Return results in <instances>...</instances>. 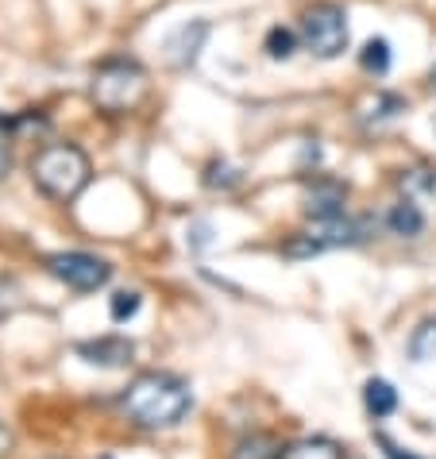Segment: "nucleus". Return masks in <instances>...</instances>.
<instances>
[{"label":"nucleus","mask_w":436,"mask_h":459,"mask_svg":"<svg viewBox=\"0 0 436 459\" xmlns=\"http://www.w3.org/2000/svg\"><path fill=\"white\" fill-rule=\"evenodd\" d=\"M120 410L139 429H151V432L174 429L194 410V390H189V382L182 375L144 371L127 382V390L120 394Z\"/></svg>","instance_id":"1"},{"label":"nucleus","mask_w":436,"mask_h":459,"mask_svg":"<svg viewBox=\"0 0 436 459\" xmlns=\"http://www.w3.org/2000/svg\"><path fill=\"white\" fill-rule=\"evenodd\" d=\"M147 93H151V74L139 58L109 55L89 74V100L105 117H127V112L144 105Z\"/></svg>","instance_id":"2"},{"label":"nucleus","mask_w":436,"mask_h":459,"mask_svg":"<svg viewBox=\"0 0 436 459\" xmlns=\"http://www.w3.org/2000/svg\"><path fill=\"white\" fill-rule=\"evenodd\" d=\"M93 178V162L78 143H47L35 151L31 159V186L39 189L47 201H58V205H70V201L82 197V189Z\"/></svg>","instance_id":"3"},{"label":"nucleus","mask_w":436,"mask_h":459,"mask_svg":"<svg viewBox=\"0 0 436 459\" xmlns=\"http://www.w3.org/2000/svg\"><path fill=\"white\" fill-rule=\"evenodd\" d=\"M301 47L310 50L320 62H336L344 50L352 47V23H348V8L336 4V0H317L301 12L298 23Z\"/></svg>","instance_id":"4"},{"label":"nucleus","mask_w":436,"mask_h":459,"mask_svg":"<svg viewBox=\"0 0 436 459\" xmlns=\"http://www.w3.org/2000/svg\"><path fill=\"white\" fill-rule=\"evenodd\" d=\"M371 239V221H355V216H336V221H325L317 224L313 232H301V236H290L286 244L278 247L282 259L290 263H301V259H313V255H325V251H336V247H359Z\"/></svg>","instance_id":"5"},{"label":"nucleus","mask_w":436,"mask_h":459,"mask_svg":"<svg viewBox=\"0 0 436 459\" xmlns=\"http://www.w3.org/2000/svg\"><path fill=\"white\" fill-rule=\"evenodd\" d=\"M47 274L58 278L66 290H78V293H97L112 282V263L97 259L89 251H55L43 259Z\"/></svg>","instance_id":"6"},{"label":"nucleus","mask_w":436,"mask_h":459,"mask_svg":"<svg viewBox=\"0 0 436 459\" xmlns=\"http://www.w3.org/2000/svg\"><path fill=\"white\" fill-rule=\"evenodd\" d=\"M344 212H348V182L332 174H313L310 189H305V216H313V224H325Z\"/></svg>","instance_id":"7"},{"label":"nucleus","mask_w":436,"mask_h":459,"mask_svg":"<svg viewBox=\"0 0 436 459\" xmlns=\"http://www.w3.org/2000/svg\"><path fill=\"white\" fill-rule=\"evenodd\" d=\"M209 20H186V23H178V28L166 35V62H170L174 70H189V66H197V58H201V50L205 43H209Z\"/></svg>","instance_id":"8"},{"label":"nucleus","mask_w":436,"mask_h":459,"mask_svg":"<svg viewBox=\"0 0 436 459\" xmlns=\"http://www.w3.org/2000/svg\"><path fill=\"white\" fill-rule=\"evenodd\" d=\"M74 355L89 367H105V371H117L135 359V343L127 336H97V340H82L74 343Z\"/></svg>","instance_id":"9"},{"label":"nucleus","mask_w":436,"mask_h":459,"mask_svg":"<svg viewBox=\"0 0 436 459\" xmlns=\"http://www.w3.org/2000/svg\"><path fill=\"white\" fill-rule=\"evenodd\" d=\"M397 189H402V197L417 201V205H436V167H405L397 174Z\"/></svg>","instance_id":"10"},{"label":"nucleus","mask_w":436,"mask_h":459,"mask_svg":"<svg viewBox=\"0 0 436 459\" xmlns=\"http://www.w3.org/2000/svg\"><path fill=\"white\" fill-rule=\"evenodd\" d=\"M387 228H390V236H397V239H417L421 232H425V212H421L417 201L402 197L397 205L387 209Z\"/></svg>","instance_id":"11"},{"label":"nucleus","mask_w":436,"mask_h":459,"mask_svg":"<svg viewBox=\"0 0 436 459\" xmlns=\"http://www.w3.org/2000/svg\"><path fill=\"white\" fill-rule=\"evenodd\" d=\"M282 459H348V452H344V444L332 440V437H301V440L286 444Z\"/></svg>","instance_id":"12"},{"label":"nucleus","mask_w":436,"mask_h":459,"mask_svg":"<svg viewBox=\"0 0 436 459\" xmlns=\"http://www.w3.org/2000/svg\"><path fill=\"white\" fill-rule=\"evenodd\" d=\"M282 452H286V444L271 432H248V437L236 440L232 459H282Z\"/></svg>","instance_id":"13"},{"label":"nucleus","mask_w":436,"mask_h":459,"mask_svg":"<svg viewBox=\"0 0 436 459\" xmlns=\"http://www.w3.org/2000/svg\"><path fill=\"white\" fill-rule=\"evenodd\" d=\"M409 108V100L402 97V93H390V89H382V93H375V100L363 108V124L371 127V124H390V120H397L402 112Z\"/></svg>","instance_id":"14"},{"label":"nucleus","mask_w":436,"mask_h":459,"mask_svg":"<svg viewBox=\"0 0 436 459\" xmlns=\"http://www.w3.org/2000/svg\"><path fill=\"white\" fill-rule=\"evenodd\" d=\"M363 405H367V413L382 420V417H390L397 410V390L390 386L387 378H367V386H363Z\"/></svg>","instance_id":"15"},{"label":"nucleus","mask_w":436,"mask_h":459,"mask_svg":"<svg viewBox=\"0 0 436 459\" xmlns=\"http://www.w3.org/2000/svg\"><path fill=\"white\" fill-rule=\"evenodd\" d=\"M298 47H301V35L293 28H282V23H275V28L263 35V50L271 62H290L298 55Z\"/></svg>","instance_id":"16"},{"label":"nucleus","mask_w":436,"mask_h":459,"mask_svg":"<svg viewBox=\"0 0 436 459\" xmlns=\"http://www.w3.org/2000/svg\"><path fill=\"white\" fill-rule=\"evenodd\" d=\"M359 66H363L367 74H375V78H387L390 66H394L390 39H382V35H375V39H367V43H363V50H359Z\"/></svg>","instance_id":"17"},{"label":"nucleus","mask_w":436,"mask_h":459,"mask_svg":"<svg viewBox=\"0 0 436 459\" xmlns=\"http://www.w3.org/2000/svg\"><path fill=\"white\" fill-rule=\"evenodd\" d=\"M409 359L414 363H429L436 359V316H425L414 333H409V343H405Z\"/></svg>","instance_id":"18"},{"label":"nucleus","mask_w":436,"mask_h":459,"mask_svg":"<svg viewBox=\"0 0 436 459\" xmlns=\"http://www.w3.org/2000/svg\"><path fill=\"white\" fill-rule=\"evenodd\" d=\"M201 182H205V189H221V194H232V189H240V186H243V174L232 167V162L213 159L209 167H205Z\"/></svg>","instance_id":"19"},{"label":"nucleus","mask_w":436,"mask_h":459,"mask_svg":"<svg viewBox=\"0 0 436 459\" xmlns=\"http://www.w3.org/2000/svg\"><path fill=\"white\" fill-rule=\"evenodd\" d=\"M139 305H144V298H139L135 290H120V293H112V301H109V316L117 325H124V321H132V316L139 313Z\"/></svg>","instance_id":"20"},{"label":"nucleus","mask_w":436,"mask_h":459,"mask_svg":"<svg viewBox=\"0 0 436 459\" xmlns=\"http://www.w3.org/2000/svg\"><path fill=\"white\" fill-rule=\"evenodd\" d=\"M375 444L382 448V455H387V459H421V455H414V452H405L402 444H394L387 432H375Z\"/></svg>","instance_id":"21"},{"label":"nucleus","mask_w":436,"mask_h":459,"mask_svg":"<svg viewBox=\"0 0 436 459\" xmlns=\"http://www.w3.org/2000/svg\"><path fill=\"white\" fill-rule=\"evenodd\" d=\"M12 444H16L12 429H8V425H0V459H8V455H12Z\"/></svg>","instance_id":"22"},{"label":"nucleus","mask_w":436,"mask_h":459,"mask_svg":"<svg viewBox=\"0 0 436 459\" xmlns=\"http://www.w3.org/2000/svg\"><path fill=\"white\" fill-rule=\"evenodd\" d=\"M213 239H209V224H194V247L201 251V247H209Z\"/></svg>","instance_id":"23"},{"label":"nucleus","mask_w":436,"mask_h":459,"mask_svg":"<svg viewBox=\"0 0 436 459\" xmlns=\"http://www.w3.org/2000/svg\"><path fill=\"white\" fill-rule=\"evenodd\" d=\"M8 174H12V151H8L4 143H0V182H4Z\"/></svg>","instance_id":"24"},{"label":"nucleus","mask_w":436,"mask_h":459,"mask_svg":"<svg viewBox=\"0 0 436 459\" xmlns=\"http://www.w3.org/2000/svg\"><path fill=\"white\" fill-rule=\"evenodd\" d=\"M425 82H429V89H436V62L429 66V78H425Z\"/></svg>","instance_id":"25"},{"label":"nucleus","mask_w":436,"mask_h":459,"mask_svg":"<svg viewBox=\"0 0 436 459\" xmlns=\"http://www.w3.org/2000/svg\"><path fill=\"white\" fill-rule=\"evenodd\" d=\"M432 132H436V117H432Z\"/></svg>","instance_id":"26"},{"label":"nucleus","mask_w":436,"mask_h":459,"mask_svg":"<svg viewBox=\"0 0 436 459\" xmlns=\"http://www.w3.org/2000/svg\"><path fill=\"white\" fill-rule=\"evenodd\" d=\"M100 459H112V455H100Z\"/></svg>","instance_id":"27"}]
</instances>
